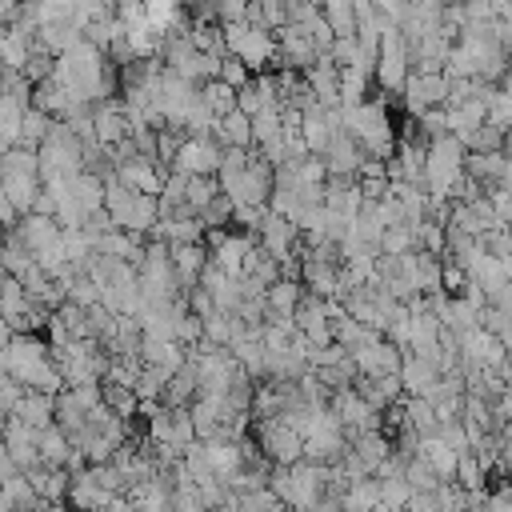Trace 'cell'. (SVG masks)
I'll return each mask as SVG.
<instances>
[{
  "label": "cell",
  "instance_id": "obj_1",
  "mask_svg": "<svg viewBox=\"0 0 512 512\" xmlns=\"http://www.w3.org/2000/svg\"><path fill=\"white\" fill-rule=\"evenodd\" d=\"M0 364L20 388L48 392V396L64 392V376H60V368L52 360V344L44 336H12V344L0 348Z\"/></svg>",
  "mask_w": 512,
  "mask_h": 512
},
{
  "label": "cell",
  "instance_id": "obj_2",
  "mask_svg": "<svg viewBox=\"0 0 512 512\" xmlns=\"http://www.w3.org/2000/svg\"><path fill=\"white\" fill-rule=\"evenodd\" d=\"M344 132L360 144L364 156L372 160H388L396 152V124L388 116V104H380L376 96H368L356 108H344Z\"/></svg>",
  "mask_w": 512,
  "mask_h": 512
},
{
  "label": "cell",
  "instance_id": "obj_3",
  "mask_svg": "<svg viewBox=\"0 0 512 512\" xmlns=\"http://www.w3.org/2000/svg\"><path fill=\"white\" fill-rule=\"evenodd\" d=\"M464 160H468V148H464V140H456L452 132H448V136L428 140L424 192H428L432 200H452L456 184L464 180Z\"/></svg>",
  "mask_w": 512,
  "mask_h": 512
},
{
  "label": "cell",
  "instance_id": "obj_4",
  "mask_svg": "<svg viewBox=\"0 0 512 512\" xmlns=\"http://www.w3.org/2000/svg\"><path fill=\"white\" fill-rule=\"evenodd\" d=\"M104 212L112 216L116 228L136 232V236H148V232L160 224V196L132 192V188H124V184L112 176V180H104Z\"/></svg>",
  "mask_w": 512,
  "mask_h": 512
},
{
  "label": "cell",
  "instance_id": "obj_5",
  "mask_svg": "<svg viewBox=\"0 0 512 512\" xmlns=\"http://www.w3.org/2000/svg\"><path fill=\"white\" fill-rule=\"evenodd\" d=\"M36 156H40V180L44 184H60V180H72L76 172H84V140L64 120L52 124V132L36 148Z\"/></svg>",
  "mask_w": 512,
  "mask_h": 512
},
{
  "label": "cell",
  "instance_id": "obj_6",
  "mask_svg": "<svg viewBox=\"0 0 512 512\" xmlns=\"http://www.w3.org/2000/svg\"><path fill=\"white\" fill-rule=\"evenodd\" d=\"M220 28H224V48H228V56H236L240 64H248L252 76H256V72H268V68L280 60L276 32L256 28V24H248V20H240V24H220Z\"/></svg>",
  "mask_w": 512,
  "mask_h": 512
},
{
  "label": "cell",
  "instance_id": "obj_7",
  "mask_svg": "<svg viewBox=\"0 0 512 512\" xmlns=\"http://www.w3.org/2000/svg\"><path fill=\"white\" fill-rule=\"evenodd\" d=\"M216 180H220V192H224L232 204H268V196H272V188H276V168L252 148L248 168H240V172H220Z\"/></svg>",
  "mask_w": 512,
  "mask_h": 512
},
{
  "label": "cell",
  "instance_id": "obj_8",
  "mask_svg": "<svg viewBox=\"0 0 512 512\" xmlns=\"http://www.w3.org/2000/svg\"><path fill=\"white\" fill-rule=\"evenodd\" d=\"M376 88L388 92V96H400L408 76H412V48L404 40V32L396 24H388L380 32V56H376Z\"/></svg>",
  "mask_w": 512,
  "mask_h": 512
},
{
  "label": "cell",
  "instance_id": "obj_9",
  "mask_svg": "<svg viewBox=\"0 0 512 512\" xmlns=\"http://www.w3.org/2000/svg\"><path fill=\"white\" fill-rule=\"evenodd\" d=\"M252 436H256V448L268 464H300L304 460V436L296 428H288L280 416H268V420H252Z\"/></svg>",
  "mask_w": 512,
  "mask_h": 512
},
{
  "label": "cell",
  "instance_id": "obj_10",
  "mask_svg": "<svg viewBox=\"0 0 512 512\" xmlns=\"http://www.w3.org/2000/svg\"><path fill=\"white\" fill-rule=\"evenodd\" d=\"M344 448H348L344 424L336 420L332 408H320L316 420L304 432V460H312V464H336L344 456Z\"/></svg>",
  "mask_w": 512,
  "mask_h": 512
},
{
  "label": "cell",
  "instance_id": "obj_11",
  "mask_svg": "<svg viewBox=\"0 0 512 512\" xmlns=\"http://www.w3.org/2000/svg\"><path fill=\"white\" fill-rule=\"evenodd\" d=\"M328 408H332V412H336V420L344 424L348 440H352V436H364V432H384V412H380V408H372L356 388L332 392V404H328Z\"/></svg>",
  "mask_w": 512,
  "mask_h": 512
},
{
  "label": "cell",
  "instance_id": "obj_12",
  "mask_svg": "<svg viewBox=\"0 0 512 512\" xmlns=\"http://www.w3.org/2000/svg\"><path fill=\"white\" fill-rule=\"evenodd\" d=\"M400 104H404V112L412 120L432 112V108H444L448 104V76L444 72H432V76L428 72H412L404 92H400Z\"/></svg>",
  "mask_w": 512,
  "mask_h": 512
},
{
  "label": "cell",
  "instance_id": "obj_13",
  "mask_svg": "<svg viewBox=\"0 0 512 512\" xmlns=\"http://www.w3.org/2000/svg\"><path fill=\"white\" fill-rule=\"evenodd\" d=\"M224 160V144L216 136H188L172 160V172L180 176H216Z\"/></svg>",
  "mask_w": 512,
  "mask_h": 512
},
{
  "label": "cell",
  "instance_id": "obj_14",
  "mask_svg": "<svg viewBox=\"0 0 512 512\" xmlns=\"http://www.w3.org/2000/svg\"><path fill=\"white\" fill-rule=\"evenodd\" d=\"M92 132H96V144H104V148H120L132 136V120L124 112V100L120 96L100 100L92 108Z\"/></svg>",
  "mask_w": 512,
  "mask_h": 512
},
{
  "label": "cell",
  "instance_id": "obj_15",
  "mask_svg": "<svg viewBox=\"0 0 512 512\" xmlns=\"http://www.w3.org/2000/svg\"><path fill=\"white\" fill-rule=\"evenodd\" d=\"M204 244H208V260H212V264H220L224 272L240 276L244 256L252 252L256 236H252V232H228V228H224V232H208Z\"/></svg>",
  "mask_w": 512,
  "mask_h": 512
},
{
  "label": "cell",
  "instance_id": "obj_16",
  "mask_svg": "<svg viewBox=\"0 0 512 512\" xmlns=\"http://www.w3.org/2000/svg\"><path fill=\"white\" fill-rule=\"evenodd\" d=\"M256 244L272 256V260H288V256H296V248H300V228L292 224V220H284V216H276V212H268L264 220H260V228H256Z\"/></svg>",
  "mask_w": 512,
  "mask_h": 512
},
{
  "label": "cell",
  "instance_id": "obj_17",
  "mask_svg": "<svg viewBox=\"0 0 512 512\" xmlns=\"http://www.w3.org/2000/svg\"><path fill=\"white\" fill-rule=\"evenodd\" d=\"M352 364L360 376H400V364H404V348H396L388 336L364 344L352 352Z\"/></svg>",
  "mask_w": 512,
  "mask_h": 512
},
{
  "label": "cell",
  "instance_id": "obj_18",
  "mask_svg": "<svg viewBox=\"0 0 512 512\" xmlns=\"http://www.w3.org/2000/svg\"><path fill=\"white\" fill-rule=\"evenodd\" d=\"M36 428H28L24 420H16V416H4L0 420V440H4V448H8V456H12V464L20 468V472H28V468H36L40 464V444H36Z\"/></svg>",
  "mask_w": 512,
  "mask_h": 512
},
{
  "label": "cell",
  "instance_id": "obj_19",
  "mask_svg": "<svg viewBox=\"0 0 512 512\" xmlns=\"http://www.w3.org/2000/svg\"><path fill=\"white\" fill-rule=\"evenodd\" d=\"M116 180L132 192H144V196H160L164 192V180H168V168L160 160H144V156H132V160H120L116 164Z\"/></svg>",
  "mask_w": 512,
  "mask_h": 512
},
{
  "label": "cell",
  "instance_id": "obj_20",
  "mask_svg": "<svg viewBox=\"0 0 512 512\" xmlns=\"http://www.w3.org/2000/svg\"><path fill=\"white\" fill-rule=\"evenodd\" d=\"M424 160H428V140H416V136L396 140V152L384 160L388 164V180L424 184Z\"/></svg>",
  "mask_w": 512,
  "mask_h": 512
},
{
  "label": "cell",
  "instance_id": "obj_21",
  "mask_svg": "<svg viewBox=\"0 0 512 512\" xmlns=\"http://www.w3.org/2000/svg\"><path fill=\"white\" fill-rule=\"evenodd\" d=\"M120 496H124V492H120ZM112 500H116V492H108V488L96 480L92 464H88L84 472H76L72 484H68V504H72L76 512H108Z\"/></svg>",
  "mask_w": 512,
  "mask_h": 512
},
{
  "label": "cell",
  "instance_id": "obj_22",
  "mask_svg": "<svg viewBox=\"0 0 512 512\" xmlns=\"http://www.w3.org/2000/svg\"><path fill=\"white\" fill-rule=\"evenodd\" d=\"M452 44H456V32H448V28L420 36V40L412 44V72H428V76H432V72H444Z\"/></svg>",
  "mask_w": 512,
  "mask_h": 512
},
{
  "label": "cell",
  "instance_id": "obj_23",
  "mask_svg": "<svg viewBox=\"0 0 512 512\" xmlns=\"http://www.w3.org/2000/svg\"><path fill=\"white\" fill-rule=\"evenodd\" d=\"M324 208L332 216H340V220L352 224L360 216V208H364V192H360L356 176H328V184H324Z\"/></svg>",
  "mask_w": 512,
  "mask_h": 512
},
{
  "label": "cell",
  "instance_id": "obj_24",
  "mask_svg": "<svg viewBox=\"0 0 512 512\" xmlns=\"http://www.w3.org/2000/svg\"><path fill=\"white\" fill-rule=\"evenodd\" d=\"M16 236L28 244V252H32V256H44L48 248H56V244L64 240V228H60L52 216L28 212V216H20V224H16Z\"/></svg>",
  "mask_w": 512,
  "mask_h": 512
},
{
  "label": "cell",
  "instance_id": "obj_25",
  "mask_svg": "<svg viewBox=\"0 0 512 512\" xmlns=\"http://www.w3.org/2000/svg\"><path fill=\"white\" fill-rule=\"evenodd\" d=\"M264 108H280V96H276V76L272 72H256L240 92H236V112L244 116H256Z\"/></svg>",
  "mask_w": 512,
  "mask_h": 512
},
{
  "label": "cell",
  "instance_id": "obj_26",
  "mask_svg": "<svg viewBox=\"0 0 512 512\" xmlns=\"http://www.w3.org/2000/svg\"><path fill=\"white\" fill-rule=\"evenodd\" d=\"M444 120H448V132L456 140H472L484 124H488V100H464V104H448L444 108Z\"/></svg>",
  "mask_w": 512,
  "mask_h": 512
},
{
  "label": "cell",
  "instance_id": "obj_27",
  "mask_svg": "<svg viewBox=\"0 0 512 512\" xmlns=\"http://www.w3.org/2000/svg\"><path fill=\"white\" fill-rule=\"evenodd\" d=\"M320 160H324L328 176H356L364 152H360V144H356L348 132H336V136L328 140V148L320 152Z\"/></svg>",
  "mask_w": 512,
  "mask_h": 512
},
{
  "label": "cell",
  "instance_id": "obj_28",
  "mask_svg": "<svg viewBox=\"0 0 512 512\" xmlns=\"http://www.w3.org/2000/svg\"><path fill=\"white\" fill-rule=\"evenodd\" d=\"M440 368L416 352H404V364H400V384H404V396H428L436 384H440Z\"/></svg>",
  "mask_w": 512,
  "mask_h": 512
},
{
  "label": "cell",
  "instance_id": "obj_29",
  "mask_svg": "<svg viewBox=\"0 0 512 512\" xmlns=\"http://www.w3.org/2000/svg\"><path fill=\"white\" fill-rule=\"evenodd\" d=\"M304 80H308V88H312V96H316L320 108H340V68L328 56H320L304 72Z\"/></svg>",
  "mask_w": 512,
  "mask_h": 512
},
{
  "label": "cell",
  "instance_id": "obj_30",
  "mask_svg": "<svg viewBox=\"0 0 512 512\" xmlns=\"http://www.w3.org/2000/svg\"><path fill=\"white\" fill-rule=\"evenodd\" d=\"M24 476H28L32 492H36L44 504H60V500H68V484H72V472H68V468L36 464V468H28Z\"/></svg>",
  "mask_w": 512,
  "mask_h": 512
},
{
  "label": "cell",
  "instance_id": "obj_31",
  "mask_svg": "<svg viewBox=\"0 0 512 512\" xmlns=\"http://www.w3.org/2000/svg\"><path fill=\"white\" fill-rule=\"evenodd\" d=\"M416 456L444 480V484H452L456 480V464H460V452L456 448H448L440 436H424V440H416Z\"/></svg>",
  "mask_w": 512,
  "mask_h": 512
},
{
  "label": "cell",
  "instance_id": "obj_32",
  "mask_svg": "<svg viewBox=\"0 0 512 512\" xmlns=\"http://www.w3.org/2000/svg\"><path fill=\"white\" fill-rule=\"evenodd\" d=\"M36 444H40V464H48V468H68L72 456H76V444H72V436H68L60 424L40 428Z\"/></svg>",
  "mask_w": 512,
  "mask_h": 512
},
{
  "label": "cell",
  "instance_id": "obj_33",
  "mask_svg": "<svg viewBox=\"0 0 512 512\" xmlns=\"http://www.w3.org/2000/svg\"><path fill=\"white\" fill-rule=\"evenodd\" d=\"M172 268H176L184 292L196 288L200 284V272L208 268V244H176L172 248Z\"/></svg>",
  "mask_w": 512,
  "mask_h": 512
},
{
  "label": "cell",
  "instance_id": "obj_34",
  "mask_svg": "<svg viewBox=\"0 0 512 512\" xmlns=\"http://www.w3.org/2000/svg\"><path fill=\"white\" fill-rule=\"evenodd\" d=\"M16 420H24L28 428H48V424H56V396H48V392H32V388H24V400H20V408L12 412Z\"/></svg>",
  "mask_w": 512,
  "mask_h": 512
},
{
  "label": "cell",
  "instance_id": "obj_35",
  "mask_svg": "<svg viewBox=\"0 0 512 512\" xmlns=\"http://www.w3.org/2000/svg\"><path fill=\"white\" fill-rule=\"evenodd\" d=\"M0 192L16 204L20 216H28V212H36V200L44 192V180L40 176H0Z\"/></svg>",
  "mask_w": 512,
  "mask_h": 512
},
{
  "label": "cell",
  "instance_id": "obj_36",
  "mask_svg": "<svg viewBox=\"0 0 512 512\" xmlns=\"http://www.w3.org/2000/svg\"><path fill=\"white\" fill-rule=\"evenodd\" d=\"M244 332H248V324L236 312H212V316H204V340L216 344V348H232V340L244 336Z\"/></svg>",
  "mask_w": 512,
  "mask_h": 512
},
{
  "label": "cell",
  "instance_id": "obj_37",
  "mask_svg": "<svg viewBox=\"0 0 512 512\" xmlns=\"http://www.w3.org/2000/svg\"><path fill=\"white\" fill-rule=\"evenodd\" d=\"M376 76L368 68H340V108H356L372 96Z\"/></svg>",
  "mask_w": 512,
  "mask_h": 512
},
{
  "label": "cell",
  "instance_id": "obj_38",
  "mask_svg": "<svg viewBox=\"0 0 512 512\" xmlns=\"http://www.w3.org/2000/svg\"><path fill=\"white\" fill-rule=\"evenodd\" d=\"M212 136H216L224 148H252V116H244V112L220 116L216 128H212Z\"/></svg>",
  "mask_w": 512,
  "mask_h": 512
},
{
  "label": "cell",
  "instance_id": "obj_39",
  "mask_svg": "<svg viewBox=\"0 0 512 512\" xmlns=\"http://www.w3.org/2000/svg\"><path fill=\"white\" fill-rule=\"evenodd\" d=\"M216 196H220V180L216 176H184V208L188 212L200 216Z\"/></svg>",
  "mask_w": 512,
  "mask_h": 512
},
{
  "label": "cell",
  "instance_id": "obj_40",
  "mask_svg": "<svg viewBox=\"0 0 512 512\" xmlns=\"http://www.w3.org/2000/svg\"><path fill=\"white\" fill-rule=\"evenodd\" d=\"M380 508V480L364 476V480H348L344 488V512H368Z\"/></svg>",
  "mask_w": 512,
  "mask_h": 512
},
{
  "label": "cell",
  "instance_id": "obj_41",
  "mask_svg": "<svg viewBox=\"0 0 512 512\" xmlns=\"http://www.w3.org/2000/svg\"><path fill=\"white\" fill-rule=\"evenodd\" d=\"M100 392H104V404H108L120 420L132 424V416L140 412V396H136L128 384H116V380H100Z\"/></svg>",
  "mask_w": 512,
  "mask_h": 512
},
{
  "label": "cell",
  "instance_id": "obj_42",
  "mask_svg": "<svg viewBox=\"0 0 512 512\" xmlns=\"http://www.w3.org/2000/svg\"><path fill=\"white\" fill-rule=\"evenodd\" d=\"M284 136V108H264L252 116V148H268Z\"/></svg>",
  "mask_w": 512,
  "mask_h": 512
},
{
  "label": "cell",
  "instance_id": "obj_43",
  "mask_svg": "<svg viewBox=\"0 0 512 512\" xmlns=\"http://www.w3.org/2000/svg\"><path fill=\"white\" fill-rule=\"evenodd\" d=\"M484 476H488V460L480 452H460V464H456V484L464 492H484Z\"/></svg>",
  "mask_w": 512,
  "mask_h": 512
},
{
  "label": "cell",
  "instance_id": "obj_44",
  "mask_svg": "<svg viewBox=\"0 0 512 512\" xmlns=\"http://www.w3.org/2000/svg\"><path fill=\"white\" fill-rule=\"evenodd\" d=\"M0 176H40V156H36V148H24V144L8 148V152L0 156Z\"/></svg>",
  "mask_w": 512,
  "mask_h": 512
},
{
  "label": "cell",
  "instance_id": "obj_45",
  "mask_svg": "<svg viewBox=\"0 0 512 512\" xmlns=\"http://www.w3.org/2000/svg\"><path fill=\"white\" fill-rule=\"evenodd\" d=\"M248 24L268 28V32H280V28L288 24L284 0H252V4H248Z\"/></svg>",
  "mask_w": 512,
  "mask_h": 512
},
{
  "label": "cell",
  "instance_id": "obj_46",
  "mask_svg": "<svg viewBox=\"0 0 512 512\" xmlns=\"http://www.w3.org/2000/svg\"><path fill=\"white\" fill-rule=\"evenodd\" d=\"M24 112H28V108H20L16 100L0 96V152H8V148H16V144H20V124H24Z\"/></svg>",
  "mask_w": 512,
  "mask_h": 512
},
{
  "label": "cell",
  "instance_id": "obj_47",
  "mask_svg": "<svg viewBox=\"0 0 512 512\" xmlns=\"http://www.w3.org/2000/svg\"><path fill=\"white\" fill-rule=\"evenodd\" d=\"M0 488H4V496H8V504H12L16 512H36V508L44 504V500L32 492V484H28V476H24V472H12Z\"/></svg>",
  "mask_w": 512,
  "mask_h": 512
},
{
  "label": "cell",
  "instance_id": "obj_48",
  "mask_svg": "<svg viewBox=\"0 0 512 512\" xmlns=\"http://www.w3.org/2000/svg\"><path fill=\"white\" fill-rule=\"evenodd\" d=\"M52 124H56V120H52L48 112L28 108V112H24V124H20V144H24V148H40V144L48 140Z\"/></svg>",
  "mask_w": 512,
  "mask_h": 512
},
{
  "label": "cell",
  "instance_id": "obj_49",
  "mask_svg": "<svg viewBox=\"0 0 512 512\" xmlns=\"http://www.w3.org/2000/svg\"><path fill=\"white\" fill-rule=\"evenodd\" d=\"M200 100H204L216 116L236 112V88H228L224 80H208V84H200Z\"/></svg>",
  "mask_w": 512,
  "mask_h": 512
},
{
  "label": "cell",
  "instance_id": "obj_50",
  "mask_svg": "<svg viewBox=\"0 0 512 512\" xmlns=\"http://www.w3.org/2000/svg\"><path fill=\"white\" fill-rule=\"evenodd\" d=\"M404 252H420V244H416V232H412L408 224L384 228V240H380V256H404Z\"/></svg>",
  "mask_w": 512,
  "mask_h": 512
},
{
  "label": "cell",
  "instance_id": "obj_51",
  "mask_svg": "<svg viewBox=\"0 0 512 512\" xmlns=\"http://www.w3.org/2000/svg\"><path fill=\"white\" fill-rule=\"evenodd\" d=\"M236 512H284V500L272 488H256V492L236 496Z\"/></svg>",
  "mask_w": 512,
  "mask_h": 512
},
{
  "label": "cell",
  "instance_id": "obj_52",
  "mask_svg": "<svg viewBox=\"0 0 512 512\" xmlns=\"http://www.w3.org/2000/svg\"><path fill=\"white\" fill-rule=\"evenodd\" d=\"M328 60H332L336 68H364V52H360V40H356V36H336V44H332Z\"/></svg>",
  "mask_w": 512,
  "mask_h": 512
},
{
  "label": "cell",
  "instance_id": "obj_53",
  "mask_svg": "<svg viewBox=\"0 0 512 512\" xmlns=\"http://www.w3.org/2000/svg\"><path fill=\"white\" fill-rule=\"evenodd\" d=\"M232 208H236V204H232V200L220 192V196H216V200H212V204L200 212L204 232H224V224H232Z\"/></svg>",
  "mask_w": 512,
  "mask_h": 512
},
{
  "label": "cell",
  "instance_id": "obj_54",
  "mask_svg": "<svg viewBox=\"0 0 512 512\" xmlns=\"http://www.w3.org/2000/svg\"><path fill=\"white\" fill-rule=\"evenodd\" d=\"M248 4L252 0H208V12L220 24H240V20H248Z\"/></svg>",
  "mask_w": 512,
  "mask_h": 512
},
{
  "label": "cell",
  "instance_id": "obj_55",
  "mask_svg": "<svg viewBox=\"0 0 512 512\" xmlns=\"http://www.w3.org/2000/svg\"><path fill=\"white\" fill-rule=\"evenodd\" d=\"M464 148H468V152H504V132H500L496 124H484Z\"/></svg>",
  "mask_w": 512,
  "mask_h": 512
},
{
  "label": "cell",
  "instance_id": "obj_56",
  "mask_svg": "<svg viewBox=\"0 0 512 512\" xmlns=\"http://www.w3.org/2000/svg\"><path fill=\"white\" fill-rule=\"evenodd\" d=\"M220 80H224L228 88H236V92H240V88L252 80V68H248V64H240L236 56H224V60H220Z\"/></svg>",
  "mask_w": 512,
  "mask_h": 512
},
{
  "label": "cell",
  "instance_id": "obj_57",
  "mask_svg": "<svg viewBox=\"0 0 512 512\" xmlns=\"http://www.w3.org/2000/svg\"><path fill=\"white\" fill-rule=\"evenodd\" d=\"M184 296H188V312H192V316H200V320H204V316H212V312H220V308H216V300L208 296V288H200V284H196V288H188Z\"/></svg>",
  "mask_w": 512,
  "mask_h": 512
},
{
  "label": "cell",
  "instance_id": "obj_58",
  "mask_svg": "<svg viewBox=\"0 0 512 512\" xmlns=\"http://www.w3.org/2000/svg\"><path fill=\"white\" fill-rule=\"evenodd\" d=\"M12 472H20V468L12 464V456H8V448H4V440H0V484H4Z\"/></svg>",
  "mask_w": 512,
  "mask_h": 512
},
{
  "label": "cell",
  "instance_id": "obj_59",
  "mask_svg": "<svg viewBox=\"0 0 512 512\" xmlns=\"http://www.w3.org/2000/svg\"><path fill=\"white\" fill-rule=\"evenodd\" d=\"M12 336H16V332H12V324L0 316V348H8V344H12Z\"/></svg>",
  "mask_w": 512,
  "mask_h": 512
},
{
  "label": "cell",
  "instance_id": "obj_60",
  "mask_svg": "<svg viewBox=\"0 0 512 512\" xmlns=\"http://www.w3.org/2000/svg\"><path fill=\"white\" fill-rule=\"evenodd\" d=\"M0 512H16V508L8 504V496H4V488H0Z\"/></svg>",
  "mask_w": 512,
  "mask_h": 512
},
{
  "label": "cell",
  "instance_id": "obj_61",
  "mask_svg": "<svg viewBox=\"0 0 512 512\" xmlns=\"http://www.w3.org/2000/svg\"><path fill=\"white\" fill-rule=\"evenodd\" d=\"M36 512H64V508H60V504H40Z\"/></svg>",
  "mask_w": 512,
  "mask_h": 512
},
{
  "label": "cell",
  "instance_id": "obj_62",
  "mask_svg": "<svg viewBox=\"0 0 512 512\" xmlns=\"http://www.w3.org/2000/svg\"><path fill=\"white\" fill-rule=\"evenodd\" d=\"M284 512H304V508H284Z\"/></svg>",
  "mask_w": 512,
  "mask_h": 512
},
{
  "label": "cell",
  "instance_id": "obj_63",
  "mask_svg": "<svg viewBox=\"0 0 512 512\" xmlns=\"http://www.w3.org/2000/svg\"><path fill=\"white\" fill-rule=\"evenodd\" d=\"M444 4H456V0H444Z\"/></svg>",
  "mask_w": 512,
  "mask_h": 512
}]
</instances>
